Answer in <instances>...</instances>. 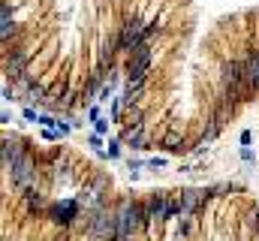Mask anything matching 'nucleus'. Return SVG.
Returning a JSON list of instances; mask_svg holds the SVG:
<instances>
[{
	"mask_svg": "<svg viewBox=\"0 0 259 241\" xmlns=\"http://www.w3.org/2000/svg\"><path fill=\"white\" fill-rule=\"evenodd\" d=\"M145 220H148L145 205H139V202H124V205H120V211H118V241L133 238V232H139L145 226Z\"/></svg>",
	"mask_w": 259,
	"mask_h": 241,
	"instance_id": "nucleus-1",
	"label": "nucleus"
},
{
	"mask_svg": "<svg viewBox=\"0 0 259 241\" xmlns=\"http://www.w3.org/2000/svg\"><path fill=\"white\" fill-rule=\"evenodd\" d=\"M88 232L100 241H118V214L106 211L102 205L94 208V214L88 217Z\"/></svg>",
	"mask_w": 259,
	"mask_h": 241,
	"instance_id": "nucleus-2",
	"label": "nucleus"
},
{
	"mask_svg": "<svg viewBox=\"0 0 259 241\" xmlns=\"http://www.w3.org/2000/svg\"><path fill=\"white\" fill-rule=\"evenodd\" d=\"M139 45H145V24L139 19H130L124 27H120V33H118V48H124V51L133 55Z\"/></svg>",
	"mask_w": 259,
	"mask_h": 241,
	"instance_id": "nucleus-3",
	"label": "nucleus"
},
{
	"mask_svg": "<svg viewBox=\"0 0 259 241\" xmlns=\"http://www.w3.org/2000/svg\"><path fill=\"white\" fill-rule=\"evenodd\" d=\"M9 175H12V184L19 187V190H30L33 178H37V169H33V160H30L27 154H24V157H21L19 163H15V166L9 169Z\"/></svg>",
	"mask_w": 259,
	"mask_h": 241,
	"instance_id": "nucleus-4",
	"label": "nucleus"
},
{
	"mask_svg": "<svg viewBox=\"0 0 259 241\" xmlns=\"http://www.w3.org/2000/svg\"><path fill=\"white\" fill-rule=\"evenodd\" d=\"M148 66H151V45L145 42V45H139V48L130 55L127 73H130V79H145V76H148Z\"/></svg>",
	"mask_w": 259,
	"mask_h": 241,
	"instance_id": "nucleus-5",
	"label": "nucleus"
},
{
	"mask_svg": "<svg viewBox=\"0 0 259 241\" xmlns=\"http://www.w3.org/2000/svg\"><path fill=\"white\" fill-rule=\"evenodd\" d=\"M79 214H81V202L79 199H63V202H58L55 208H51V220H55L58 226H70Z\"/></svg>",
	"mask_w": 259,
	"mask_h": 241,
	"instance_id": "nucleus-6",
	"label": "nucleus"
},
{
	"mask_svg": "<svg viewBox=\"0 0 259 241\" xmlns=\"http://www.w3.org/2000/svg\"><path fill=\"white\" fill-rule=\"evenodd\" d=\"M145 211H148V220H166L172 217V199L166 193H154L145 205Z\"/></svg>",
	"mask_w": 259,
	"mask_h": 241,
	"instance_id": "nucleus-7",
	"label": "nucleus"
},
{
	"mask_svg": "<svg viewBox=\"0 0 259 241\" xmlns=\"http://www.w3.org/2000/svg\"><path fill=\"white\" fill-rule=\"evenodd\" d=\"M211 190H181V217H190V214H196L202 208V202L208 199Z\"/></svg>",
	"mask_w": 259,
	"mask_h": 241,
	"instance_id": "nucleus-8",
	"label": "nucleus"
},
{
	"mask_svg": "<svg viewBox=\"0 0 259 241\" xmlns=\"http://www.w3.org/2000/svg\"><path fill=\"white\" fill-rule=\"evenodd\" d=\"M24 63H27L24 51H12V55L6 58V76H12V79H21V76H24Z\"/></svg>",
	"mask_w": 259,
	"mask_h": 241,
	"instance_id": "nucleus-9",
	"label": "nucleus"
},
{
	"mask_svg": "<svg viewBox=\"0 0 259 241\" xmlns=\"http://www.w3.org/2000/svg\"><path fill=\"white\" fill-rule=\"evenodd\" d=\"M21 157H24L21 145H19V142H12V139H6V142H3V166H6V169H12Z\"/></svg>",
	"mask_w": 259,
	"mask_h": 241,
	"instance_id": "nucleus-10",
	"label": "nucleus"
},
{
	"mask_svg": "<svg viewBox=\"0 0 259 241\" xmlns=\"http://www.w3.org/2000/svg\"><path fill=\"white\" fill-rule=\"evenodd\" d=\"M244 70H247V88L259 91V55H250L244 60Z\"/></svg>",
	"mask_w": 259,
	"mask_h": 241,
	"instance_id": "nucleus-11",
	"label": "nucleus"
},
{
	"mask_svg": "<svg viewBox=\"0 0 259 241\" xmlns=\"http://www.w3.org/2000/svg\"><path fill=\"white\" fill-rule=\"evenodd\" d=\"M12 30H15V27H12V9H9V3H3V24H0V37L9 40Z\"/></svg>",
	"mask_w": 259,
	"mask_h": 241,
	"instance_id": "nucleus-12",
	"label": "nucleus"
},
{
	"mask_svg": "<svg viewBox=\"0 0 259 241\" xmlns=\"http://www.w3.org/2000/svg\"><path fill=\"white\" fill-rule=\"evenodd\" d=\"M24 196H27V208H30V211H40V208H42V196L33 190V187H30V190H24Z\"/></svg>",
	"mask_w": 259,
	"mask_h": 241,
	"instance_id": "nucleus-13",
	"label": "nucleus"
},
{
	"mask_svg": "<svg viewBox=\"0 0 259 241\" xmlns=\"http://www.w3.org/2000/svg\"><path fill=\"white\" fill-rule=\"evenodd\" d=\"M166 148H169V151H184V142L178 139V136H169V139H166Z\"/></svg>",
	"mask_w": 259,
	"mask_h": 241,
	"instance_id": "nucleus-14",
	"label": "nucleus"
},
{
	"mask_svg": "<svg viewBox=\"0 0 259 241\" xmlns=\"http://www.w3.org/2000/svg\"><path fill=\"white\" fill-rule=\"evenodd\" d=\"M94 127H97V133H106V120H100V118H94Z\"/></svg>",
	"mask_w": 259,
	"mask_h": 241,
	"instance_id": "nucleus-15",
	"label": "nucleus"
},
{
	"mask_svg": "<svg viewBox=\"0 0 259 241\" xmlns=\"http://www.w3.org/2000/svg\"><path fill=\"white\" fill-rule=\"evenodd\" d=\"M241 160L250 163V160H253V151H250V148H241Z\"/></svg>",
	"mask_w": 259,
	"mask_h": 241,
	"instance_id": "nucleus-16",
	"label": "nucleus"
},
{
	"mask_svg": "<svg viewBox=\"0 0 259 241\" xmlns=\"http://www.w3.org/2000/svg\"><path fill=\"white\" fill-rule=\"evenodd\" d=\"M253 226H256V232H259V214H253Z\"/></svg>",
	"mask_w": 259,
	"mask_h": 241,
	"instance_id": "nucleus-17",
	"label": "nucleus"
}]
</instances>
